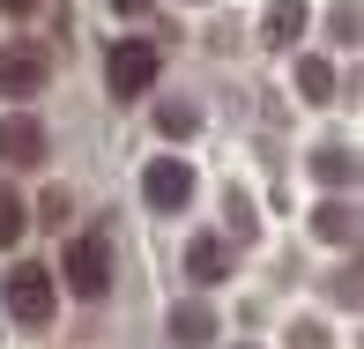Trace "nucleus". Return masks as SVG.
Here are the masks:
<instances>
[{
	"instance_id": "f257e3e1",
	"label": "nucleus",
	"mask_w": 364,
	"mask_h": 349,
	"mask_svg": "<svg viewBox=\"0 0 364 349\" xmlns=\"http://www.w3.org/2000/svg\"><path fill=\"white\" fill-rule=\"evenodd\" d=\"M60 275L75 282V297H105V290H112V245L97 238V230L68 238V253H60Z\"/></svg>"
},
{
	"instance_id": "f03ea898",
	"label": "nucleus",
	"mask_w": 364,
	"mask_h": 349,
	"mask_svg": "<svg viewBox=\"0 0 364 349\" xmlns=\"http://www.w3.org/2000/svg\"><path fill=\"white\" fill-rule=\"evenodd\" d=\"M105 82H112V97H141L149 82H156V45L149 38H119L112 60H105Z\"/></svg>"
},
{
	"instance_id": "7ed1b4c3",
	"label": "nucleus",
	"mask_w": 364,
	"mask_h": 349,
	"mask_svg": "<svg viewBox=\"0 0 364 349\" xmlns=\"http://www.w3.org/2000/svg\"><path fill=\"white\" fill-rule=\"evenodd\" d=\"M8 312L23 327H45V320H53V275H45V268H15L8 275Z\"/></svg>"
},
{
	"instance_id": "20e7f679",
	"label": "nucleus",
	"mask_w": 364,
	"mask_h": 349,
	"mask_svg": "<svg viewBox=\"0 0 364 349\" xmlns=\"http://www.w3.org/2000/svg\"><path fill=\"white\" fill-rule=\"evenodd\" d=\"M141 193H149V208L171 215V208H186V201H193V171H186L178 156H156V163L141 171Z\"/></svg>"
},
{
	"instance_id": "39448f33",
	"label": "nucleus",
	"mask_w": 364,
	"mask_h": 349,
	"mask_svg": "<svg viewBox=\"0 0 364 349\" xmlns=\"http://www.w3.org/2000/svg\"><path fill=\"white\" fill-rule=\"evenodd\" d=\"M30 90H45V53L38 45H8L0 53V97H30Z\"/></svg>"
},
{
	"instance_id": "423d86ee",
	"label": "nucleus",
	"mask_w": 364,
	"mask_h": 349,
	"mask_svg": "<svg viewBox=\"0 0 364 349\" xmlns=\"http://www.w3.org/2000/svg\"><path fill=\"white\" fill-rule=\"evenodd\" d=\"M0 163H45V127L38 119H0Z\"/></svg>"
},
{
	"instance_id": "0eeeda50",
	"label": "nucleus",
	"mask_w": 364,
	"mask_h": 349,
	"mask_svg": "<svg viewBox=\"0 0 364 349\" xmlns=\"http://www.w3.org/2000/svg\"><path fill=\"white\" fill-rule=\"evenodd\" d=\"M171 335L186 342V349L216 342V312H208V305H178V312H171Z\"/></svg>"
},
{
	"instance_id": "6e6552de",
	"label": "nucleus",
	"mask_w": 364,
	"mask_h": 349,
	"mask_svg": "<svg viewBox=\"0 0 364 349\" xmlns=\"http://www.w3.org/2000/svg\"><path fill=\"white\" fill-rule=\"evenodd\" d=\"M23 223H30V208H23V193H15L8 178H0V253H8V245L23 238Z\"/></svg>"
},
{
	"instance_id": "1a4fd4ad",
	"label": "nucleus",
	"mask_w": 364,
	"mask_h": 349,
	"mask_svg": "<svg viewBox=\"0 0 364 349\" xmlns=\"http://www.w3.org/2000/svg\"><path fill=\"white\" fill-rule=\"evenodd\" d=\"M312 230H320L327 245H350V238H357V215L335 201V208H320V215H312Z\"/></svg>"
},
{
	"instance_id": "9d476101",
	"label": "nucleus",
	"mask_w": 364,
	"mask_h": 349,
	"mask_svg": "<svg viewBox=\"0 0 364 349\" xmlns=\"http://www.w3.org/2000/svg\"><path fill=\"white\" fill-rule=\"evenodd\" d=\"M297 30H305V0H283V8L268 15V38L275 45H297Z\"/></svg>"
},
{
	"instance_id": "9b49d317",
	"label": "nucleus",
	"mask_w": 364,
	"mask_h": 349,
	"mask_svg": "<svg viewBox=\"0 0 364 349\" xmlns=\"http://www.w3.org/2000/svg\"><path fill=\"white\" fill-rule=\"evenodd\" d=\"M186 268H193V282H216L223 275V245H201V238H193L186 245Z\"/></svg>"
},
{
	"instance_id": "f8f14e48",
	"label": "nucleus",
	"mask_w": 364,
	"mask_h": 349,
	"mask_svg": "<svg viewBox=\"0 0 364 349\" xmlns=\"http://www.w3.org/2000/svg\"><path fill=\"white\" fill-rule=\"evenodd\" d=\"M297 90H305V97H327V90H335V68H327V60H305V68H297Z\"/></svg>"
},
{
	"instance_id": "ddd939ff",
	"label": "nucleus",
	"mask_w": 364,
	"mask_h": 349,
	"mask_svg": "<svg viewBox=\"0 0 364 349\" xmlns=\"http://www.w3.org/2000/svg\"><path fill=\"white\" fill-rule=\"evenodd\" d=\"M312 171H320L327 186H350V149H327V156H312Z\"/></svg>"
},
{
	"instance_id": "4468645a",
	"label": "nucleus",
	"mask_w": 364,
	"mask_h": 349,
	"mask_svg": "<svg viewBox=\"0 0 364 349\" xmlns=\"http://www.w3.org/2000/svg\"><path fill=\"white\" fill-rule=\"evenodd\" d=\"M193 127H201L193 104H164V134H193Z\"/></svg>"
},
{
	"instance_id": "2eb2a0df",
	"label": "nucleus",
	"mask_w": 364,
	"mask_h": 349,
	"mask_svg": "<svg viewBox=\"0 0 364 349\" xmlns=\"http://www.w3.org/2000/svg\"><path fill=\"white\" fill-rule=\"evenodd\" d=\"M30 8H38V0H0V15H30Z\"/></svg>"
},
{
	"instance_id": "dca6fc26",
	"label": "nucleus",
	"mask_w": 364,
	"mask_h": 349,
	"mask_svg": "<svg viewBox=\"0 0 364 349\" xmlns=\"http://www.w3.org/2000/svg\"><path fill=\"white\" fill-rule=\"evenodd\" d=\"M112 8H119V15H141V8H149V0H112Z\"/></svg>"
}]
</instances>
